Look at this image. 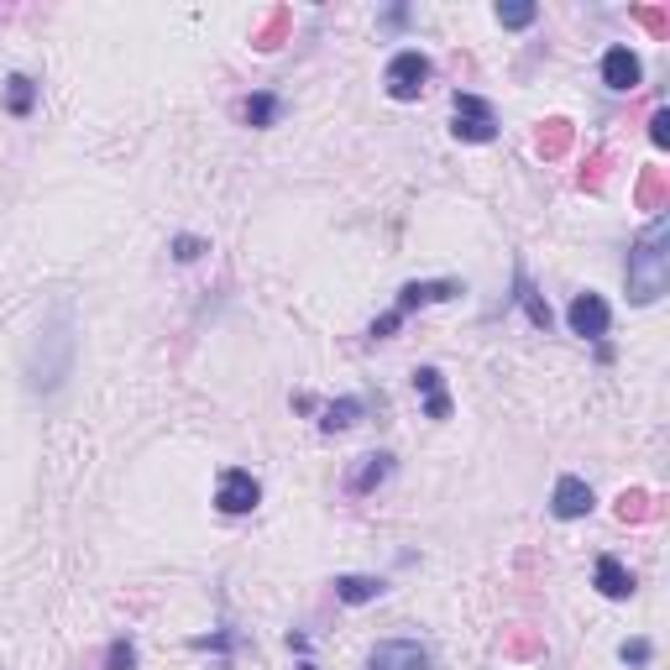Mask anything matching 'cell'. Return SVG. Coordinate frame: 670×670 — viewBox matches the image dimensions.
Masks as SVG:
<instances>
[{
	"label": "cell",
	"mask_w": 670,
	"mask_h": 670,
	"mask_svg": "<svg viewBox=\"0 0 670 670\" xmlns=\"http://www.w3.org/2000/svg\"><path fill=\"white\" fill-rule=\"evenodd\" d=\"M456 294H466L456 278H425V283H403L399 289V304H393V315L409 320L414 309H429V304H451Z\"/></svg>",
	"instance_id": "cell-7"
},
{
	"label": "cell",
	"mask_w": 670,
	"mask_h": 670,
	"mask_svg": "<svg viewBox=\"0 0 670 670\" xmlns=\"http://www.w3.org/2000/svg\"><path fill=\"white\" fill-rule=\"evenodd\" d=\"M393 466H399V461L388 456V451H373V456H362V461H356V472L346 477V492H351V498H367V492H377V487L393 477Z\"/></svg>",
	"instance_id": "cell-13"
},
{
	"label": "cell",
	"mask_w": 670,
	"mask_h": 670,
	"mask_svg": "<svg viewBox=\"0 0 670 670\" xmlns=\"http://www.w3.org/2000/svg\"><path fill=\"white\" fill-rule=\"evenodd\" d=\"M592 587L602 592L608 602H629V597H634V571H629V565L618 561V556H597Z\"/></svg>",
	"instance_id": "cell-12"
},
{
	"label": "cell",
	"mask_w": 670,
	"mask_h": 670,
	"mask_svg": "<svg viewBox=\"0 0 670 670\" xmlns=\"http://www.w3.org/2000/svg\"><path fill=\"white\" fill-rule=\"evenodd\" d=\"M299 670H320V666H309V660H304V666H299Z\"/></svg>",
	"instance_id": "cell-29"
},
{
	"label": "cell",
	"mask_w": 670,
	"mask_h": 670,
	"mask_svg": "<svg viewBox=\"0 0 670 670\" xmlns=\"http://www.w3.org/2000/svg\"><path fill=\"white\" fill-rule=\"evenodd\" d=\"M278 115H283V100H278L272 89H257V95H246V100H242V121L252 126V132H268V126H278Z\"/></svg>",
	"instance_id": "cell-16"
},
{
	"label": "cell",
	"mask_w": 670,
	"mask_h": 670,
	"mask_svg": "<svg viewBox=\"0 0 670 670\" xmlns=\"http://www.w3.org/2000/svg\"><path fill=\"white\" fill-rule=\"evenodd\" d=\"M74 373V315L69 304H58L53 320L37 330L32 341V356H27V388L32 393H58Z\"/></svg>",
	"instance_id": "cell-2"
},
{
	"label": "cell",
	"mask_w": 670,
	"mask_h": 670,
	"mask_svg": "<svg viewBox=\"0 0 670 670\" xmlns=\"http://www.w3.org/2000/svg\"><path fill=\"white\" fill-rule=\"evenodd\" d=\"M388 592V582L382 576H356V571H346V576H336V597L346 602V608H362V602H377Z\"/></svg>",
	"instance_id": "cell-15"
},
{
	"label": "cell",
	"mask_w": 670,
	"mask_h": 670,
	"mask_svg": "<svg viewBox=\"0 0 670 670\" xmlns=\"http://www.w3.org/2000/svg\"><path fill=\"white\" fill-rule=\"evenodd\" d=\"M414 393L425 399V419H451V393H446V373L440 367H414Z\"/></svg>",
	"instance_id": "cell-11"
},
{
	"label": "cell",
	"mask_w": 670,
	"mask_h": 670,
	"mask_svg": "<svg viewBox=\"0 0 670 670\" xmlns=\"http://www.w3.org/2000/svg\"><path fill=\"white\" fill-rule=\"evenodd\" d=\"M565 147H571V121H545V132H539V153H545V158H561Z\"/></svg>",
	"instance_id": "cell-20"
},
{
	"label": "cell",
	"mask_w": 670,
	"mask_h": 670,
	"mask_svg": "<svg viewBox=\"0 0 670 670\" xmlns=\"http://www.w3.org/2000/svg\"><path fill=\"white\" fill-rule=\"evenodd\" d=\"M367 670H435V660L419 639H382L367 655Z\"/></svg>",
	"instance_id": "cell-8"
},
{
	"label": "cell",
	"mask_w": 670,
	"mask_h": 670,
	"mask_svg": "<svg viewBox=\"0 0 670 670\" xmlns=\"http://www.w3.org/2000/svg\"><path fill=\"white\" fill-rule=\"evenodd\" d=\"M649 142H655V147H670V110H655V115H649Z\"/></svg>",
	"instance_id": "cell-26"
},
{
	"label": "cell",
	"mask_w": 670,
	"mask_h": 670,
	"mask_svg": "<svg viewBox=\"0 0 670 670\" xmlns=\"http://www.w3.org/2000/svg\"><path fill=\"white\" fill-rule=\"evenodd\" d=\"M429 58L419 53V48H403V53L388 58V69H382V89H388V100H399V106H409V100H419L429 84Z\"/></svg>",
	"instance_id": "cell-3"
},
{
	"label": "cell",
	"mask_w": 670,
	"mask_h": 670,
	"mask_svg": "<svg viewBox=\"0 0 670 670\" xmlns=\"http://www.w3.org/2000/svg\"><path fill=\"white\" fill-rule=\"evenodd\" d=\"M492 16H498V27L524 32V27H535L539 22V5H529V0H509V5H498Z\"/></svg>",
	"instance_id": "cell-19"
},
{
	"label": "cell",
	"mask_w": 670,
	"mask_h": 670,
	"mask_svg": "<svg viewBox=\"0 0 670 670\" xmlns=\"http://www.w3.org/2000/svg\"><path fill=\"white\" fill-rule=\"evenodd\" d=\"M623 289H629V304H634V309L666 299V289H670V215H655V220L644 226L639 242L629 246Z\"/></svg>",
	"instance_id": "cell-1"
},
{
	"label": "cell",
	"mask_w": 670,
	"mask_h": 670,
	"mask_svg": "<svg viewBox=\"0 0 670 670\" xmlns=\"http://www.w3.org/2000/svg\"><path fill=\"white\" fill-rule=\"evenodd\" d=\"M231 644H236V634H210V639H194V649H215V655H231Z\"/></svg>",
	"instance_id": "cell-27"
},
{
	"label": "cell",
	"mask_w": 670,
	"mask_h": 670,
	"mask_svg": "<svg viewBox=\"0 0 670 670\" xmlns=\"http://www.w3.org/2000/svg\"><path fill=\"white\" fill-rule=\"evenodd\" d=\"M649 503V492H623L618 498V519L629 524V519H655V509H644Z\"/></svg>",
	"instance_id": "cell-23"
},
{
	"label": "cell",
	"mask_w": 670,
	"mask_h": 670,
	"mask_svg": "<svg viewBox=\"0 0 670 670\" xmlns=\"http://www.w3.org/2000/svg\"><path fill=\"white\" fill-rule=\"evenodd\" d=\"M106 670H136V644L132 639H115L106 649Z\"/></svg>",
	"instance_id": "cell-24"
},
{
	"label": "cell",
	"mask_w": 670,
	"mask_h": 670,
	"mask_svg": "<svg viewBox=\"0 0 670 670\" xmlns=\"http://www.w3.org/2000/svg\"><path fill=\"white\" fill-rule=\"evenodd\" d=\"M205 252H210V242H205V236H173V263H199V257H205Z\"/></svg>",
	"instance_id": "cell-21"
},
{
	"label": "cell",
	"mask_w": 670,
	"mask_h": 670,
	"mask_svg": "<svg viewBox=\"0 0 670 670\" xmlns=\"http://www.w3.org/2000/svg\"><path fill=\"white\" fill-rule=\"evenodd\" d=\"M660 194H666V179H660V168H655V173L644 179V188H639V205L644 210H655V205H660Z\"/></svg>",
	"instance_id": "cell-25"
},
{
	"label": "cell",
	"mask_w": 670,
	"mask_h": 670,
	"mask_svg": "<svg viewBox=\"0 0 670 670\" xmlns=\"http://www.w3.org/2000/svg\"><path fill=\"white\" fill-rule=\"evenodd\" d=\"M592 503H597V498H592V487L582 483V477H571V472H565L561 483H556V492H550V513L565 519V524H571V519H587Z\"/></svg>",
	"instance_id": "cell-10"
},
{
	"label": "cell",
	"mask_w": 670,
	"mask_h": 670,
	"mask_svg": "<svg viewBox=\"0 0 670 670\" xmlns=\"http://www.w3.org/2000/svg\"><path fill=\"white\" fill-rule=\"evenodd\" d=\"M32 106H37V80L11 74V80H5V110H11V115H32Z\"/></svg>",
	"instance_id": "cell-18"
},
{
	"label": "cell",
	"mask_w": 670,
	"mask_h": 670,
	"mask_svg": "<svg viewBox=\"0 0 670 670\" xmlns=\"http://www.w3.org/2000/svg\"><path fill=\"white\" fill-rule=\"evenodd\" d=\"M451 132L456 142H492L498 136V110L483 95H456L451 100Z\"/></svg>",
	"instance_id": "cell-5"
},
{
	"label": "cell",
	"mask_w": 670,
	"mask_h": 670,
	"mask_svg": "<svg viewBox=\"0 0 670 670\" xmlns=\"http://www.w3.org/2000/svg\"><path fill=\"white\" fill-rule=\"evenodd\" d=\"M362 414H367V399H336V403H325V409H320V429H325V435L351 429Z\"/></svg>",
	"instance_id": "cell-17"
},
{
	"label": "cell",
	"mask_w": 670,
	"mask_h": 670,
	"mask_svg": "<svg viewBox=\"0 0 670 670\" xmlns=\"http://www.w3.org/2000/svg\"><path fill=\"white\" fill-rule=\"evenodd\" d=\"M602 84L618 89V95H629V89H639L644 84V63L629 42H613V48L602 53Z\"/></svg>",
	"instance_id": "cell-9"
},
{
	"label": "cell",
	"mask_w": 670,
	"mask_h": 670,
	"mask_svg": "<svg viewBox=\"0 0 670 670\" xmlns=\"http://www.w3.org/2000/svg\"><path fill=\"white\" fill-rule=\"evenodd\" d=\"M513 304H519V309L529 315V325H535V330H545V336H550V325H556V315H550V304H545V294H539L535 283H529V272H524V268H513Z\"/></svg>",
	"instance_id": "cell-14"
},
{
	"label": "cell",
	"mask_w": 670,
	"mask_h": 670,
	"mask_svg": "<svg viewBox=\"0 0 670 670\" xmlns=\"http://www.w3.org/2000/svg\"><path fill=\"white\" fill-rule=\"evenodd\" d=\"M289 649H294V655H309V634H289Z\"/></svg>",
	"instance_id": "cell-28"
},
{
	"label": "cell",
	"mask_w": 670,
	"mask_h": 670,
	"mask_svg": "<svg viewBox=\"0 0 670 670\" xmlns=\"http://www.w3.org/2000/svg\"><path fill=\"white\" fill-rule=\"evenodd\" d=\"M618 660H623V666H649V660H655V644L649 639H623L618 644Z\"/></svg>",
	"instance_id": "cell-22"
},
{
	"label": "cell",
	"mask_w": 670,
	"mask_h": 670,
	"mask_svg": "<svg viewBox=\"0 0 670 670\" xmlns=\"http://www.w3.org/2000/svg\"><path fill=\"white\" fill-rule=\"evenodd\" d=\"M565 325H571V336H582V341H608V330H613V309H608V299L602 294H576L571 299V309H565Z\"/></svg>",
	"instance_id": "cell-6"
},
{
	"label": "cell",
	"mask_w": 670,
	"mask_h": 670,
	"mask_svg": "<svg viewBox=\"0 0 670 670\" xmlns=\"http://www.w3.org/2000/svg\"><path fill=\"white\" fill-rule=\"evenodd\" d=\"M263 503V483L246 472V466H226L220 472V483H215V509L226 513V519H242Z\"/></svg>",
	"instance_id": "cell-4"
}]
</instances>
